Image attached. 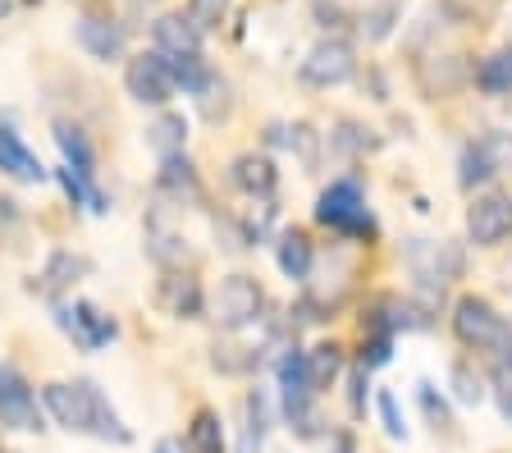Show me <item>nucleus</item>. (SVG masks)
I'll return each mask as SVG.
<instances>
[{"label": "nucleus", "mask_w": 512, "mask_h": 453, "mask_svg": "<svg viewBox=\"0 0 512 453\" xmlns=\"http://www.w3.org/2000/svg\"><path fill=\"white\" fill-rule=\"evenodd\" d=\"M42 403L55 417V426H64V431L92 435V440H115V444L133 440L128 426L119 421V412L110 408V399L92 380H74V385H69V380H55V385L42 389Z\"/></svg>", "instance_id": "1"}, {"label": "nucleus", "mask_w": 512, "mask_h": 453, "mask_svg": "<svg viewBox=\"0 0 512 453\" xmlns=\"http://www.w3.org/2000/svg\"><path fill=\"white\" fill-rule=\"evenodd\" d=\"M453 335L467 348H476V353H499V348L512 344V325L503 321L485 298L467 293V298H458V307H453Z\"/></svg>", "instance_id": "2"}, {"label": "nucleus", "mask_w": 512, "mask_h": 453, "mask_svg": "<svg viewBox=\"0 0 512 453\" xmlns=\"http://www.w3.org/2000/svg\"><path fill=\"white\" fill-rule=\"evenodd\" d=\"M316 220L320 225H330V229H339V234H348V238H371L375 234V220L362 202V188L352 184V179H339V184H330L325 193H320Z\"/></svg>", "instance_id": "3"}, {"label": "nucleus", "mask_w": 512, "mask_h": 453, "mask_svg": "<svg viewBox=\"0 0 512 453\" xmlns=\"http://www.w3.org/2000/svg\"><path fill=\"white\" fill-rule=\"evenodd\" d=\"M261 312H266V293L252 275H229L215 293V321L224 330H243V325L261 321Z\"/></svg>", "instance_id": "4"}, {"label": "nucleus", "mask_w": 512, "mask_h": 453, "mask_svg": "<svg viewBox=\"0 0 512 453\" xmlns=\"http://www.w3.org/2000/svg\"><path fill=\"white\" fill-rule=\"evenodd\" d=\"M124 87L128 97L142 101V106H165L174 97V78L165 69V55L151 51V55H133L124 65Z\"/></svg>", "instance_id": "5"}, {"label": "nucleus", "mask_w": 512, "mask_h": 453, "mask_svg": "<svg viewBox=\"0 0 512 453\" xmlns=\"http://www.w3.org/2000/svg\"><path fill=\"white\" fill-rule=\"evenodd\" d=\"M302 83L307 87H339L348 83L352 74H357V60H352V46L339 42V37H330V42H316L307 51V60H302Z\"/></svg>", "instance_id": "6"}, {"label": "nucleus", "mask_w": 512, "mask_h": 453, "mask_svg": "<svg viewBox=\"0 0 512 453\" xmlns=\"http://www.w3.org/2000/svg\"><path fill=\"white\" fill-rule=\"evenodd\" d=\"M55 321H60V330L69 339H74L78 348H87V353H96V348H106L110 339L119 335V325L110 321L101 307H92V302H74V307H55Z\"/></svg>", "instance_id": "7"}, {"label": "nucleus", "mask_w": 512, "mask_h": 453, "mask_svg": "<svg viewBox=\"0 0 512 453\" xmlns=\"http://www.w3.org/2000/svg\"><path fill=\"white\" fill-rule=\"evenodd\" d=\"M0 426L10 431H42V412H37V394L14 367H0Z\"/></svg>", "instance_id": "8"}, {"label": "nucleus", "mask_w": 512, "mask_h": 453, "mask_svg": "<svg viewBox=\"0 0 512 453\" xmlns=\"http://www.w3.org/2000/svg\"><path fill=\"white\" fill-rule=\"evenodd\" d=\"M467 234L476 248H494L512 234V197L508 193H485L471 202L467 211Z\"/></svg>", "instance_id": "9"}, {"label": "nucleus", "mask_w": 512, "mask_h": 453, "mask_svg": "<svg viewBox=\"0 0 512 453\" xmlns=\"http://www.w3.org/2000/svg\"><path fill=\"white\" fill-rule=\"evenodd\" d=\"M407 266L416 270V280L439 284V289H444V284L462 270V252L453 248V243H430V238H412V243H407Z\"/></svg>", "instance_id": "10"}, {"label": "nucleus", "mask_w": 512, "mask_h": 453, "mask_svg": "<svg viewBox=\"0 0 512 453\" xmlns=\"http://www.w3.org/2000/svg\"><path fill=\"white\" fill-rule=\"evenodd\" d=\"M156 188H160V197H170L174 206H202L206 202L202 179H197V170H192V161L183 156V151H174V156H160Z\"/></svg>", "instance_id": "11"}, {"label": "nucleus", "mask_w": 512, "mask_h": 453, "mask_svg": "<svg viewBox=\"0 0 512 453\" xmlns=\"http://www.w3.org/2000/svg\"><path fill=\"white\" fill-rule=\"evenodd\" d=\"M156 302H160V312L174 316V321H192V316H202V307H206L202 284L192 280L188 270H165L156 284Z\"/></svg>", "instance_id": "12"}, {"label": "nucleus", "mask_w": 512, "mask_h": 453, "mask_svg": "<svg viewBox=\"0 0 512 453\" xmlns=\"http://www.w3.org/2000/svg\"><path fill=\"white\" fill-rule=\"evenodd\" d=\"M78 46H83L92 60H106L110 65V60L124 55L128 37L115 19H106V14H83V19H78Z\"/></svg>", "instance_id": "13"}, {"label": "nucleus", "mask_w": 512, "mask_h": 453, "mask_svg": "<svg viewBox=\"0 0 512 453\" xmlns=\"http://www.w3.org/2000/svg\"><path fill=\"white\" fill-rule=\"evenodd\" d=\"M416 83L426 97H453L462 83H467V65H462V55H430L416 65Z\"/></svg>", "instance_id": "14"}, {"label": "nucleus", "mask_w": 512, "mask_h": 453, "mask_svg": "<svg viewBox=\"0 0 512 453\" xmlns=\"http://www.w3.org/2000/svg\"><path fill=\"white\" fill-rule=\"evenodd\" d=\"M0 174H10L19 184H46V165L28 151V142L14 129H0Z\"/></svg>", "instance_id": "15"}, {"label": "nucleus", "mask_w": 512, "mask_h": 453, "mask_svg": "<svg viewBox=\"0 0 512 453\" xmlns=\"http://www.w3.org/2000/svg\"><path fill=\"white\" fill-rule=\"evenodd\" d=\"M151 42L160 55H197L202 51V33L188 23V14H160L151 23Z\"/></svg>", "instance_id": "16"}, {"label": "nucleus", "mask_w": 512, "mask_h": 453, "mask_svg": "<svg viewBox=\"0 0 512 453\" xmlns=\"http://www.w3.org/2000/svg\"><path fill=\"white\" fill-rule=\"evenodd\" d=\"M229 179H234V188L247 197H270L279 184L275 161H270V156H256V151H247V156H238V161L229 165Z\"/></svg>", "instance_id": "17"}, {"label": "nucleus", "mask_w": 512, "mask_h": 453, "mask_svg": "<svg viewBox=\"0 0 512 453\" xmlns=\"http://www.w3.org/2000/svg\"><path fill=\"white\" fill-rule=\"evenodd\" d=\"M147 252H151V261H156L160 270H179L183 261L192 257L188 252V243H183V234H174L165 220H147Z\"/></svg>", "instance_id": "18"}, {"label": "nucleus", "mask_w": 512, "mask_h": 453, "mask_svg": "<svg viewBox=\"0 0 512 453\" xmlns=\"http://www.w3.org/2000/svg\"><path fill=\"white\" fill-rule=\"evenodd\" d=\"M60 188L74 197L78 206H87L92 216H106V211H110V197L92 184V170H74V165H60Z\"/></svg>", "instance_id": "19"}, {"label": "nucleus", "mask_w": 512, "mask_h": 453, "mask_svg": "<svg viewBox=\"0 0 512 453\" xmlns=\"http://www.w3.org/2000/svg\"><path fill=\"white\" fill-rule=\"evenodd\" d=\"M275 261H279V270H284L288 280H307V275H311V238L302 234V229H288V234H279Z\"/></svg>", "instance_id": "20"}, {"label": "nucleus", "mask_w": 512, "mask_h": 453, "mask_svg": "<svg viewBox=\"0 0 512 453\" xmlns=\"http://www.w3.org/2000/svg\"><path fill=\"white\" fill-rule=\"evenodd\" d=\"M183 142H188V119L174 115V110H160L147 129V147L156 156H174V151H183Z\"/></svg>", "instance_id": "21"}, {"label": "nucleus", "mask_w": 512, "mask_h": 453, "mask_svg": "<svg viewBox=\"0 0 512 453\" xmlns=\"http://www.w3.org/2000/svg\"><path fill=\"white\" fill-rule=\"evenodd\" d=\"M471 78H476V87L485 97H512V46L494 51L490 60H480V69Z\"/></svg>", "instance_id": "22"}, {"label": "nucleus", "mask_w": 512, "mask_h": 453, "mask_svg": "<svg viewBox=\"0 0 512 453\" xmlns=\"http://www.w3.org/2000/svg\"><path fill=\"white\" fill-rule=\"evenodd\" d=\"M302 367H307V385L311 394H320V389H330L334 376H339L343 367V348L339 344H320L311 348V353H302Z\"/></svg>", "instance_id": "23"}, {"label": "nucleus", "mask_w": 512, "mask_h": 453, "mask_svg": "<svg viewBox=\"0 0 512 453\" xmlns=\"http://www.w3.org/2000/svg\"><path fill=\"white\" fill-rule=\"evenodd\" d=\"M83 275H87L83 257H74V252H55V257L46 261V270H42V289L46 293H64V289H74Z\"/></svg>", "instance_id": "24"}, {"label": "nucleus", "mask_w": 512, "mask_h": 453, "mask_svg": "<svg viewBox=\"0 0 512 453\" xmlns=\"http://www.w3.org/2000/svg\"><path fill=\"white\" fill-rule=\"evenodd\" d=\"M188 449L192 453H224V431H220V417L211 408H202L192 417L188 426Z\"/></svg>", "instance_id": "25"}, {"label": "nucleus", "mask_w": 512, "mask_h": 453, "mask_svg": "<svg viewBox=\"0 0 512 453\" xmlns=\"http://www.w3.org/2000/svg\"><path fill=\"white\" fill-rule=\"evenodd\" d=\"M55 142H60V151H64V165H74V170H92V142L83 138V129H74V124H55Z\"/></svg>", "instance_id": "26"}, {"label": "nucleus", "mask_w": 512, "mask_h": 453, "mask_svg": "<svg viewBox=\"0 0 512 453\" xmlns=\"http://www.w3.org/2000/svg\"><path fill=\"white\" fill-rule=\"evenodd\" d=\"M266 444V399H261V389L247 394V426H243V449L238 453H261Z\"/></svg>", "instance_id": "27"}, {"label": "nucleus", "mask_w": 512, "mask_h": 453, "mask_svg": "<svg viewBox=\"0 0 512 453\" xmlns=\"http://www.w3.org/2000/svg\"><path fill=\"white\" fill-rule=\"evenodd\" d=\"M494 174V165H490V156H485V147L480 142H471L467 151H462V174H458V184L462 188H476V184H485Z\"/></svg>", "instance_id": "28"}, {"label": "nucleus", "mask_w": 512, "mask_h": 453, "mask_svg": "<svg viewBox=\"0 0 512 453\" xmlns=\"http://www.w3.org/2000/svg\"><path fill=\"white\" fill-rule=\"evenodd\" d=\"M494 394H499V412L512 421V344L494 353Z\"/></svg>", "instance_id": "29"}, {"label": "nucleus", "mask_w": 512, "mask_h": 453, "mask_svg": "<svg viewBox=\"0 0 512 453\" xmlns=\"http://www.w3.org/2000/svg\"><path fill=\"white\" fill-rule=\"evenodd\" d=\"M224 14H229V0H188V23L197 28V33L220 28Z\"/></svg>", "instance_id": "30"}, {"label": "nucleus", "mask_w": 512, "mask_h": 453, "mask_svg": "<svg viewBox=\"0 0 512 453\" xmlns=\"http://www.w3.org/2000/svg\"><path fill=\"white\" fill-rule=\"evenodd\" d=\"M394 19H398V0H380V5H375V10H366V37H371V42H384V37L394 33Z\"/></svg>", "instance_id": "31"}, {"label": "nucleus", "mask_w": 512, "mask_h": 453, "mask_svg": "<svg viewBox=\"0 0 512 453\" xmlns=\"http://www.w3.org/2000/svg\"><path fill=\"white\" fill-rule=\"evenodd\" d=\"M448 380H453V399L467 403V408H476V403L485 399V385H480V376H471V367H462V362L448 371Z\"/></svg>", "instance_id": "32"}, {"label": "nucleus", "mask_w": 512, "mask_h": 453, "mask_svg": "<svg viewBox=\"0 0 512 453\" xmlns=\"http://www.w3.org/2000/svg\"><path fill=\"white\" fill-rule=\"evenodd\" d=\"M389 357H394V335H384V330H371V339L362 344V367L375 371V367H384Z\"/></svg>", "instance_id": "33"}, {"label": "nucleus", "mask_w": 512, "mask_h": 453, "mask_svg": "<svg viewBox=\"0 0 512 453\" xmlns=\"http://www.w3.org/2000/svg\"><path fill=\"white\" fill-rule=\"evenodd\" d=\"M375 408H380L384 431L394 435V440H407V421H403V412H398V399L389 394V389H380V394H375Z\"/></svg>", "instance_id": "34"}, {"label": "nucleus", "mask_w": 512, "mask_h": 453, "mask_svg": "<svg viewBox=\"0 0 512 453\" xmlns=\"http://www.w3.org/2000/svg\"><path fill=\"white\" fill-rule=\"evenodd\" d=\"M480 147H485V156H490L494 174L512 170V133H485V138H480Z\"/></svg>", "instance_id": "35"}, {"label": "nucleus", "mask_w": 512, "mask_h": 453, "mask_svg": "<svg viewBox=\"0 0 512 453\" xmlns=\"http://www.w3.org/2000/svg\"><path fill=\"white\" fill-rule=\"evenodd\" d=\"M416 399H421L426 417L435 421V431H439V426H448V408H444V399H435V385H426V380H421V385H416Z\"/></svg>", "instance_id": "36"}, {"label": "nucleus", "mask_w": 512, "mask_h": 453, "mask_svg": "<svg viewBox=\"0 0 512 453\" xmlns=\"http://www.w3.org/2000/svg\"><path fill=\"white\" fill-rule=\"evenodd\" d=\"M366 129H357V124H343L339 133H334V142H339L343 151H371L375 147V138H362Z\"/></svg>", "instance_id": "37"}, {"label": "nucleus", "mask_w": 512, "mask_h": 453, "mask_svg": "<svg viewBox=\"0 0 512 453\" xmlns=\"http://www.w3.org/2000/svg\"><path fill=\"white\" fill-rule=\"evenodd\" d=\"M348 403H352V412H362V408H366V367H357V371H352Z\"/></svg>", "instance_id": "38"}, {"label": "nucleus", "mask_w": 512, "mask_h": 453, "mask_svg": "<svg viewBox=\"0 0 512 453\" xmlns=\"http://www.w3.org/2000/svg\"><path fill=\"white\" fill-rule=\"evenodd\" d=\"M156 453H192V449H183L179 440H156Z\"/></svg>", "instance_id": "39"}, {"label": "nucleus", "mask_w": 512, "mask_h": 453, "mask_svg": "<svg viewBox=\"0 0 512 453\" xmlns=\"http://www.w3.org/2000/svg\"><path fill=\"white\" fill-rule=\"evenodd\" d=\"M334 453H357V449H352V440H339V449Z\"/></svg>", "instance_id": "40"}, {"label": "nucleus", "mask_w": 512, "mask_h": 453, "mask_svg": "<svg viewBox=\"0 0 512 453\" xmlns=\"http://www.w3.org/2000/svg\"><path fill=\"white\" fill-rule=\"evenodd\" d=\"M5 10H10V0H0V19H5Z\"/></svg>", "instance_id": "41"}, {"label": "nucleus", "mask_w": 512, "mask_h": 453, "mask_svg": "<svg viewBox=\"0 0 512 453\" xmlns=\"http://www.w3.org/2000/svg\"><path fill=\"white\" fill-rule=\"evenodd\" d=\"M133 5H151V0H133Z\"/></svg>", "instance_id": "42"}]
</instances>
